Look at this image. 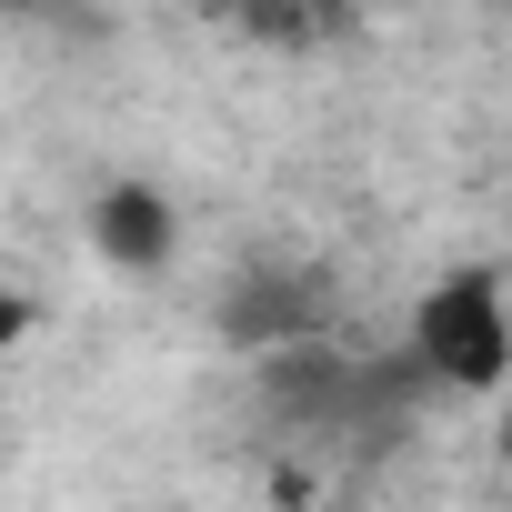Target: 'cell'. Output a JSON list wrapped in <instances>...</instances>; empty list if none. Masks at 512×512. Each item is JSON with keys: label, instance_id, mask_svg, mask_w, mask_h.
<instances>
[{"label": "cell", "instance_id": "obj_1", "mask_svg": "<svg viewBox=\"0 0 512 512\" xmlns=\"http://www.w3.org/2000/svg\"><path fill=\"white\" fill-rule=\"evenodd\" d=\"M412 372L442 392H502L512 382V302L492 272H442L412 302Z\"/></svg>", "mask_w": 512, "mask_h": 512}, {"label": "cell", "instance_id": "obj_2", "mask_svg": "<svg viewBox=\"0 0 512 512\" xmlns=\"http://www.w3.org/2000/svg\"><path fill=\"white\" fill-rule=\"evenodd\" d=\"M91 241L111 251L121 272H161L171 251H181V221H171V201H161L151 181H111V191L91 201Z\"/></svg>", "mask_w": 512, "mask_h": 512}, {"label": "cell", "instance_id": "obj_3", "mask_svg": "<svg viewBox=\"0 0 512 512\" xmlns=\"http://www.w3.org/2000/svg\"><path fill=\"white\" fill-rule=\"evenodd\" d=\"M211 11L231 31H251V41H272V51H312V41H332L352 21V0H211Z\"/></svg>", "mask_w": 512, "mask_h": 512}, {"label": "cell", "instance_id": "obj_4", "mask_svg": "<svg viewBox=\"0 0 512 512\" xmlns=\"http://www.w3.org/2000/svg\"><path fill=\"white\" fill-rule=\"evenodd\" d=\"M231 332H251V342H292V332H312V292H302V282H251L241 312H231Z\"/></svg>", "mask_w": 512, "mask_h": 512}, {"label": "cell", "instance_id": "obj_5", "mask_svg": "<svg viewBox=\"0 0 512 512\" xmlns=\"http://www.w3.org/2000/svg\"><path fill=\"white\" fill-rule=\"evenodd\" d=\"M31 322H41V302H31L21 282H0V352H21V342H31Z\"/></svg>", "mask_w": 512, "mask_h": 512}, {"label": "cell", "instance_id": "obj_6", "mask_svg": "<svg viewBox=\"0 0 512 512\" xmlns=\"http://www.w3.org/2000/svg\"><path fill=\"white\" fill-rule=\"evenodd\" d=\"M0 11H51V0H0Z\"/></svg>", "mask_w": 512, "mask_h": 512}, {"label": "cell", "instance_id": "obj_7", "mask_svg": "<svg viewBox=\"0 0 512 512\" xmlns=\"http://www.w3.org/2000/svg\"><path fill=\"white\" fill-rule=\"evenodd\" d=\"M352 11H372V0H352Z\"/></svg>", "mask_w": 512, "mask_h": 512}]
</instances>
